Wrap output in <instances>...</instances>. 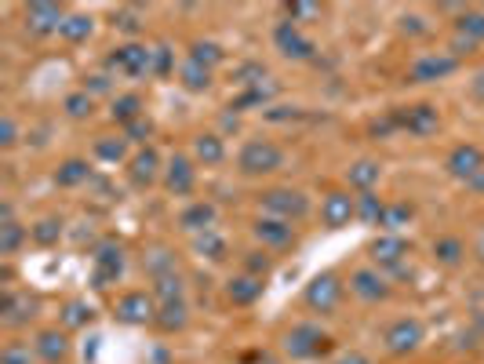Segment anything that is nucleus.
Here are the masks:
<instances>
[{
	"label": "nucleus",
	"instance_id": "nucleus-1",
	"mask_svg": "<svg viewBox=\"0 0 484 364\" xmlns=\"http://www.w3.org/2000/svg\"><path fill=\"white\" fill-rule=\"evenodd\" d=\"M332 346H335V339H332L321 324H314V320L292 324V328L285 331V339H281V349H285L292 360H317V357L332 353Z\"/></svg>",
	"mask_w": 484,
	"mask_h": 364
},
{
	"label": "nucleus",
	"instance_id": "nucleus-2",
	"mask_svg": "<svg viewBox=\"0 0 484 364\" xmlns=\"http://www.w3.org/2000/svg\"><path fill=\"white\" fill-rule=\"evenodd\" d=\"M237 168H240V175H252V179L256 175H274V172L285 168V150L270 139H248L237 153Z\"/></svg>",
	"mask_w": 484,
	"mask_h": 364
},
{
	"label": "nucleus",
	"instance_id": "nucleus-3",
	"mask_svg": "<svg viewBox=\"0 0 484 364\" xmlns=\"http://www.w3.org/2000/svg\"><path fill=\"white\" fill-rule=\"evenodd\" d=\"M106 70L110 74H121L128 81H142V77H153V48L131 41V44H121L106 55Z\"/></svg>",
	"mask_w": 484,
	"mask_h": 364
},
{
	"label": "nucleus",
	"instance_id": "nucleus-4",
	"mask_svg": "<svg viewBox=\"0 0 484 364\" xmlns=\"http://www.w3.org/2000/svg\"><path fill=\"white\" fill-rule=\"evenodd\" d=\"M263 204V215H274V219H285V222H303L310 215V197L303 190H292V186H274L259 197Z\"/></svg>",
	"mask_w": 484,
	"mask_h": 364
},
{
	"label": "nucleus",
	"instance_id": "nucleus-5",
	"mask_svg": "<svg viewBox=\"0 0 484 364\" xmlns=\"http://www.w3.org/2000/svg\"><path fill=\"white\" fill-rule=\"evenodd\" d=\"M343 295H346V284H343V277H339L335 270H324V273H317V277L306 284V291H303V302H306L314 313L328 317V313H335V310H339Z\"/></svg>",
	"mask_w": 484,
	"mask_h": 364
},
{
	"label": "nucleus",
	"instance_id": "nucleus-6",
	"mask_svg": "<svg viewBox=\"0 0 484 364\" xmlns=\"http://www.w3.org/2000/svg\"><path fill=\"white\" fill-rule=\"evenodd\" d=\"M124 244L121 241H99L95 248H92V266H95V273H92V284L95 288H110V284H117L121 277H124Z\"/></svg>",
	"mask_w": 484,
	"mask_h": 364
},
{
	"label": "nucleus",
	"instance_id": "nucleus-7",
	"mask_svg": "<svg viewBox=\"0 0 484 364\" xmlns=\"http://www.w3.org/2000/svg\"><path fill=\"white\" fill-rule=\"evenodd\" d=\"M422 339H426V328H422L419 317H397L382 331V349L390 357H408V353H415L422 346Z\"/></svg>",
	"mask_w": 484,
	"mask_h": 364
},
{
	"label": "nucleus",
	"instance_id": "nucleus-8",
	"mask_svg": "<svg viewBox=\"0 0 484 364\" xmlns=\"http://www.w3.org/2000/svg\"><path fill=\"white\" fill-rule=\"evenodd\" d=\"M157 299H153V291H124L117 302H113V317L121 320V324H131V328H139V324H153L157 320Z\"/></svg>",
	"mask_w": 484,
	"mask_h": 364
},
{
	"label": "nucleus",
	"instance_id": "nucleus-9",
	"mask_svg": "<svg viewBox=\"0 0 484 364\" xmlns=\"http://www.w3.org/2000/svg\"><path fill=\"white\" fill-rule=\"evenodd\" d=\"M350 291L361 299V302H386L393 295V280L379 270V266H361L350 273Z\"/></svg>",
	"mask_w": 484,
	"mask_h": 364
},
{
	"label": "nucleus",
	"instance_id": "nucleus-10",
	"mask_svg": "<svg viewBox=\"0 0 484 364\" xmlns=\"http://www.w3.org/2000/svg\"><path fill=\"white\" fill-rule=\"evenodd\" d=\"M274 44H277V52L285 55V59H295V63H310L314 55H317V44L295 26V23H277L274 26Z\"/></svg>",
	"mask_w": 484,
	"mask_h": 364
},
{
	"label": "nucleus",
	"instance_id": "nucleus-11",
	"mask_svg": "<svg viewBox=\"0 0 484 364\" xmlns=\"http://www.w3.org/2000/svg\"><path fill=\"white\" fill-rule=\"evenodd\" d=\"M252 237L263 244V251H288L295 248V226L274 215H263L252 222Z\"/></svg>",
	"mask_w": 484,
	"mask_h": 364
},
{
	"label": "nucleus",
	"instance_id": "nucleus-12",
	"mask_svg": "<svg viewBox=\"0 0 484 364\" xmlns=\"http://www.w3.org/2000/svg\"><path fill=\"white\" fill-rule=\"evenodd\" d=\"M34 317H37V299H34L30 291L8 288L5 299H0V324H5L8 331H19V328H26Z\"/></svg>",
	"mask_w": 484,
	"mask_h": 364
},
{
	"label": "nucleus",
	"instance_id": "nucleus-13",
	"mask_svg": "<svg viewBox=\"0 0 484 364\" xmlns=\"http://www.w3.org/2000/svg\"><path fill=\"white\" fill-rule=\"evenodd\" d=\"M455 70H459V59L448 55V52H437V55H422V59H415L411 70H408V81H411V84H437V81L451 77Z\"/></svg>",
	"mask_w": 484,
	"mask_h": 364
},
{
	"label": "nucleus",
	"instance_id": "nucleus-14",
	"mask_svg": "<svg viewBox=\"0 0 484 364\" xmlns=\"http://www.w3.org/2000/svg\"><path fill=\"white\" fill-rule=\"evenodd\" d=\"M393 117H397V128H404V132L415 135V139H426V135H433V132L440 128V113H437L433 103H419V106H408V110H393Z\"/></svg>",
	"mask_w": 484,
	"mask_h": 364
},
{
	"label": "nucleus",
	"instance_id": "nucleus-15",
	"mask_svg": "<svg viewBox=\"0 0 484 364\" xmlns=\"http://www.w3.org/2000/svg\"><path fill=\"white\" fill-rule=\"evenodd\" d=\"M350 219H357V197H350V190H328L321 201V222L328 230H343Z\"/></svg>",
	"mask_w": 484,
	"mask_h": 364
},
{
	"label": "nucleus",
	"instance_id": "nucleus-16",
	"mask_svg": "<svg viewBox=\"0 0 484 364\" xmlns=\"http://www.w3.org/2000/svg\"><path fill=\"white\" fill-rule=\"evenodd\" d=\"M372 262L382 270V273H393L397 266H404V259H408V241L401 237V233H379L375 241H372Z\"/></svg>",
	"mask_w": 484,
	"mask_h": 364
},
{
	"label": "nucleus",
	"instance_id": "nucleus-17",
	"mask_svg": "<svg viewBox=\"0 0 484 364\" xmlns=\"http://www.w3.org/2000/svg\"><path fill=\"white\" fill-rule=\"evenodd\" d=\"M63 23H66V8L63 5H30L26 8V30L34 34V37H52V34H59L63 30Z\"/></svg>",
	"mask_w": 484,
	"mask_h": 364
},
{
	"label": "nucleus",
	"instance_id": "nucleus-18",
	"mask_svg": "<svg viewBox=\"0 0 484 364\" xmlns=\"http://www.w3.org/2000/svg\"><path fill=\"white\" fill-rule=\"evenodd\" d=\"M193 186H197V168H193V161H189L186 153H175V157L168 161V168H164V190L175 193V197H189Z\"/></svg>",
	"mask_w": 484,
	"mask_h": 364
},
{
	"label": "nucleus",
	"instance_id": "nucleus-19",
	"mask_svg": "<svg viewBox=\"0 0 484 364\" xmlns=\"http://www.w3.org/2000/svg\"><path fill=\"white\" fill-rule=\"evenodd\" d=\"M444 168H448V175H455V179L469 182L477 172H484V150H480V146H473V143H462V146H455V150L448 153Z\"/></svg>",
	"mask_w": 484,
	"mask_h": 364
},
{
	"label": "nucleus",
	"instance_id": "nucleus-20",
	"mask_svg": "<svg viewBox=\"0 0 484 364\" xmlns=\"http://www.w3.org/2000/svg\"><path fill=\"white\" fill-rule=\"evenodd\" d=\"M215 219H218V208L211 201H193V204H186L179 212V230L189 233V237H197V233L215 230Z\"/></svg>",
	"mask_w": 484,
	"mask_h": 364
},
{
	"label": "nucleus",
	"instance_id": "nucleus-21",
	"mask_svg": "<svg viewBox=\"0 0 484 364\" xmlns=\"http://www.w3.org/2000/svg\"><path fill=\"white\" fill-rule=\"evenodd\" d=\"M157 175H160V157H157L153 146H142L139 153H131V161H128V179H131V186L146 190V186L157 182Z\"/></svg>",
	"mask_w": 484,
	"mask_h": 364
},
{
	"label": "nucleus",
	"instance_id": "nucleus-22",
	"mask_svg": "<svg viewBox=\"0 0 484 364\" xmlns=\"http://www.w3.org/2000/svg\"><path fill=\"white\" fill-rule=\"evenodd\" d=\"M34 349L44 364H63L70 357V335L59 331V328H44L34 335Z\"/></svg>",
	"mask_w": 484,
	"mask_h": 364
},
{
	"label": "nucleus",
	"instance_id": "nucleus-23",
	"mask_svg": "<svg viewBox=\"0 0 484 364\" xmlns=\"http://www.w3.org/2000/svg\"><path fill=\"white\" fill-rule=\"evenodd\" d=\"M277 92H281V84L270 77V81H263V84H256V88H245L233 103H229V110L233 113H245V110H270V103L277 99Z\"/></svg>",
	"mask_w": 484,
	"mask_h": 364
},
{
	"label": "nucleus",
	"instance_id": "nucleus-24",
	"mask_svg": "<svg viewBox=\"0 0 484 364\" xmlns=\"http://www.w3.org/2000/svg\"><path fill=\"white\" fill-rule=\"evenodd\" d=\"M263 291H266L263 277H252V273H237V277L226 280V299H229L233 306H252Z\"/></svg>",
	"mask_w": 484,
	"mask_h": 364
},
{
	"label": "nucleus",
	"instance_id": "nucleus-25",
	"mask_svg": "<svg viewBox=\"0 0 484 364\" xmlns=\"http://www.w3.org/2000/svg\"><path fill=\"white\" fill-rule=\"evenodd\" d=\"M142 270H146V277H150V280L171 277V273H179V255H175L171 248L157 244V248H150V251L142 255Z\"/></svg>",
	"mask_w": 484,
	"mask_h": 364
},
{
	"label": "nucleus",
	"instance_id": "nucleus-26",
	"mask_svg": "<svg viewBox=\"0 0 484 364\" xmlns=\"http://www.w3.org/2000/svg\"><path fill=\"white\" fill-rule=\"evenodd\" d=\"M193 161L204 164V168L222 164V161H226V143H222V135H215V132L197 135V139H193Z\"/></svg>",
	"mask_w": 484,
	"mask_h": 364
},
{
	"label": "nucleus",
	"instance_id": "nucleus-27",
	"mask_svg": "<svg viewBox=\"0 0 484 364\" xmlns=\"http://www.w3.org/2000/svg\"><path fill=\"white\" fill-rule=\"evenodd\" d=\"M211 77H215V70H208V66H200V63H193V59H182V63H179V84H182L186 92H193V95L208 92V88H211Z\"/></svg>",
	"mask_w": 484,
	"mask_h": 364
},
{
	"label": "nucleus",
	"instance_id": "nucleus-28",
	"mask_svg": "<svg viewBox=\"0 0 484 364\" xmlns=\"http://www.w3.org/2000/svg\"><path fill=\"white\" fill-rule=\"evenodd\" d=\"M153 324H157L160 331H168V335L182 331V328L189 324V306H186V299H179V302H160Z\"/></svg>",
	"mask_w": 484,
	"mask_h": 364
},
{
	"label": "nucleus",
	"instance_id": "nucleus-29",
	"mask_svg": "<svg viewBox=\"0 0 484 364\" xmlns=\"http://www.w3.org/2000/svg\"><path fill=\"white\" fill-rule=\"evenodd\" d=\"M379 179H382V164H379V161H357V164L346 168V182H350L357 193L375 190Z\"/></svg>",
	"mask_w": 484,
	"mask_h": 364
},
{
	"label": "nucleus",
	"instance_id": "nucleus-30",
	"mask_svg": "<svg viewBox=\"0 0 484 364\" xmlns=\"http://www.w3.org/2000/svg\"><path fill=\"white\" fill-rule=\"evenodd\" d=\"M110 117L117 121V124H131V121H139V117H146V103H142V95H135V92H128V95H117L113 103H110Z\"/></svg>",
	"mask_w": 484,
	"mask_h": 364
},
{
	"label": "nucleus",
	"instance_id": "nucleus-31",
	"mask_svg": "<svg viewBox=\"0 0 484 364\" xmlns=\"http://www.w3.org/2000/svg\"><path fill=\"white\" fill-rule=\"evenodd\" d=\"M433 259H437L440 266L455 270V266H462V259H466V244H462L459 237L444 233V237H437V241H433Z\"/></svg>",
	"mask_w": 484,
	"mask_h": 364
},
{
	"label": "nucleus",
	"instance_id": "nucleus-32",
	"mask_svg": "<svg viewBox=\"0 0 484 364\" xmlns=\"http://www.w3.org/2000/svg\"><path fill=\"white\" fill-rule=\"evenodd\" d=\"M92 30H95V19H92V15H84V12H73V15H66V23H63L59 37H63L66 44H84V41L92 37Z\"/></svg>",
	"mask_w": 484,
	"mask_h": 364
},
{
	"label": "nucleus",
	"instance_id": "nucleus-33",
	"mask_svg": "<svg viewBox=\"0 0 484 364\" xmlns=\"http://www.w3.org/2000/svg\"><path fill=\"white\" fill-rule=\"evenodd\" d=\"M193 251H197L200 259H211V262H222V259L229 255V244H226V237H222V233L208 230V233H197V237H193Z\"/></svg>",
	"mask_w": 484,
	"mask_h": 364
},
{
	"label": "nucleus",
	"instance_id": "nucleus-34",
	"mask_svg": "<svg viewBox=\"0 0 484 364\" xmlns=\"http://www.w3.org/2000/svg\"><path fill=\"white\" fill-rule=\"evenodd\" d=\"M88 179H92V168H88V161H81V157L63 161L59 172H55V182H59L63 190H73V186H81V182H88Z\"/></svg>",
	"mask_w": 484,
	"mask_h": 364
},
{
	"label": "nucleus",
	"instance_id": "nucleus-35",
	"mask_svg": "<svg viewBox=\"0 0 484 364\" xmlns=\"http://www.w3.org/2000/svg\"><path fill=\"white\" fill-rule=\"evenodd\" d=\"M382 215H386V201H382L375 190L357 193V222H364V226H379Z\"/></svg>",
	"mask_w": 484,
	"mask_h": 364
},
{
	"label": "nucleus",
	"instance_id": "nucleus-36",
	"mask_svg": "<svg viewBox=\"0 0 484 364\" xmlns=\"http://www.w3.org/2000/svg\"><path fill=\"white\" fill-rule=\"evenodd\" d=\"M92 317H95V306H92L88 299H70V302L63 306V331L84 328V324H92Z\"/></svg>",
	"mask_w": 484,
	"mask_h": 364
},
{
	"label": "nucleus",
	"instance_id": "nucleus-37",
	"mask_svg": "<svg viewBox=\"0 0 484 364\" xmlns=\"http://www.w3.org/2000/svg\"><path fill=\"white\" fill-rule=\"evenodd\" d=\"M23 241H30V230L26 226H19L15 219L12 222H0V255H5V259H12L23 248Z\"/></svg>",
	"mask_w": 484,
	"mask_h": 364
},
{
	"label": "nucleus",
	"instance_id": "nucleus-38",
	"mask_svg": "<svg viewBox=\"0 0 484 364\" xmlns=\"http://www.w3.org/2000/svg\"><path fill=\"white\" fill-rule=\"evenodd\" d=\"M186 59H193V63H200V66L215 70V66H222V63H226V52H222V44H215V41H193Z\"/></svg>",
	"mask_w": 484,
	"mask_h": 364
},
{
	"label": "nucleus",
	"instance_id": "nucleus-39",
	"mask_svg": "<svg viewBox=\"0 0 484 364\" xmlns=\"http://www.w3.org/2000/svg\"><path fill=\"white\" fill-rule=\"evenodd\" d=\"M411 215H415V208L408 204V201H397V204H386V215H382V222H379V230L382 233H401L408 222H411Z\"/></svg>",
	"mask_w": 484,
	"mask_h": 364
},
{
	"label": "nucleus",
	"instance_id": "nucleus-40",
	"mask_svg": "<svg viewBox=\"0 0 484 364\" xmlns=\"http://www.w3.org/2000/svg\"><path fill=\"white\" fill-rule=\"evenodd\" d=\"M455 37L469 44H484V12H462L455 23Z\"/></svg>",
	"mask_w": 484,
	"mask_h": 364
},
{
	"label": "nucleus",
	"instance_id": "nucleus-41",
	"mask_svg": "<svg viewBox=\"0 0 484 364\" xmlns=\"http://www.w3.org/2000/svg\"><path fill=\"white\" fill-rule=\"evenodd\" d=\"M150 291H153L157 302H179V299H186V280H182V273H171V277L153 280Z\"/></svg>",
	"mask_w": 484,
	"mask_h": 364
},
{
	"label": "nucleus",
	"instance_id": "nucleus-42",
	"mask_svg": "<svg viewBox=\"0 0 484 364\" xmlns=\"http://www.w3.org/2000/svg\"><path fill=\"white\" fill-rule=\"evenodd\" d=\"M59 237H63V219H41L37 226H30V241L41 248L59 244Z\"/></svg>",
	"mask_w": 484,
	"mask_h": 364
},
{
	"label": "nucleus",
	"instance_id": "nucleus-43",
	"mask_svg": "<svg viewBox=\"0 0 484 364\" xmlns=\"http://www.w3.org/2000/svg\"><path fill=\"white\" fill-rule=\"evenodd\" d=\"M37 360V349L23 339H12L5 342V349H0V364H34Z\"/></svg>",
	"mask_w": 484,
	"mask_h": 364
},
{
	"label": "nucleus",
	"instance_id": "nucleus-44",
	"mask_svg": "<svg viewBox=\"0 0 484 364\" xmlns=\"http://www.w3.org/2000/svg\"><path fill=\"white\" fill-rule=\"evenodd\" d=\"M63 110H66V117H73V121H84V117H92V110H95V99L81 88V92H70L66 99H63Z\"/></svg>",
	"mask_w": 484,
	"mask_h": 364
},
{
	"label": "nucleus",
	"instance_id": "nucleus-45",
	"mask_svg": "<svg viewBox=\"0 0 484 364\" xmlns=\"http://www.w3.org/2000/svg\"><path fill=\"white\" fill-rule=\"evenodd\" d=\"M95 157L99 161H110V164L124 161L128 157V139H99L95 143Z\"/></svg>",
	"mask_w": 484,
	"mask_h": 364
},
{
	"label": "nucleus",
	"instance_id": "nucleus-46",
	"mask_svg": "<svg viewBox=\"0 0 484 364\" xmlns=\"http://www.w3.org/2000/svg\"><path fill=\"white\" fill-rule=\"evenodd\" d=\"M233 81L245 84V88H256V84H263V81H270V77H266V66H263V63H245V66L233 70Z\"/></svg>",
	"mask_w": 484,
	"mask_h": 364
},
{
	"label": "nucleus",
	"instance_id": "nucleus-47",
	"mask_svg": "<svg viewBox=\"0 0 484 364\" xmlns=\"http://www.w3.org/2000/svg\"><path fill=\"white\" fill-rule=\"evenodd\" d=\"M175 74V52L160 41L153 44V77H171Z\"/></svg>",
	"mask_w": 484,
	"mask_h": 364
},
{
	"label": "nucleus",
	"instance_id": "nucleus-48",
	"mask_svg": "<svg viewBox=\"0 0 484 364\" xmlns=\"http://www.w3.org/2000/svg\"><path fill=\"white\" fill-rule=\"evenodd\" d=\"M285 19L288 23H310V19H321V5H306V0H295V5H285Z\"/></svg>",
	"mask_w": 484,
	"mask_h": 364
},
{
	"label": "nucleus",
	"instance_id": "nucleus-49",
	"mask_svg": "<svg viewBox=\"0 0 484 364\" xmlns=\"http://www.w3.org/2000/svg\"><path fill=\"white\" fill-rule=\"evenodd\" d=\"M270 270H274V259L266 255V251H245V273H252V277H270Z\"/></svg>",
	"mask_w": 484,
	"mask_h": 364
},
{
	"label": "nucleus",
	"instance_id": "nucleus-50",
	"mask_svg": "<svg viewBox=\"0 0 484 364\" xmlns=\"http://www.w3.org/2000/svg\"><path fill=\"white\" fill-rule=\"evenodd\" d=\"M113 26L124 30L128 37H135V34L142 30V15H139V8H121V12H113Z\"/></svg>",
	"mask_w": 484,
	"mask_h": 364
},
{
	"label": "nucleus",
	"instance_id": "nucleus-51",
	"mask_svg": "<svg viewBox=\"0 0 484 364\" xmlns=\"http://www.w3.org/2000/svg\"><path fill=\"white\" fill-rule=\"evenodd\" d=\"M84 92L95 99V95H110L113 92V77L110 74H92V77H84Z\"/></svg>",
	"mask_w": 484,
	"mask_h": 364
},
{
	"label": "nucleus",
	"instance_id": "nucleus-52",
	"mask_svg": "<svg viewBox=\"0 0 484 364\" xmlns=\"http://www.w3.org/2000/svg\"><path fill=\"white\" fill-rule=\"evenodd\" d=\"M263 117H266L270 124H288V121H299L303 110H299V106H270V110H263Z\"/></svg>",
	"mask_w": 484,
	"mask_h": 364
},
{
	"label": "nucleus",
	"instance_id": "nucleus-53",
	"mask_svg": "<svg viewBox=\"0 0 484 364\" xmlns=\"http://www.w3.org/2000/svg\"><path fill=\"white\" fill-rule=\"evenodd\" d=\"M153 135V121L150 117H139V121H131L128 128H124V139L128 143H146Z\"/></svg>",
	"mask_w": 484,
	"mask_h": 364
},
{
	"label": "nucleus",
	"instance_id": "nucleus-54",
	"mask_svg": "<svg viewBox=\"0 0 484 364\" xmlns=\"http://www.w3.org/2000/svg\"><path fill=\"white\" fill-rule=\"evenodd\" d=\"M15 143H19V124L12 113H5L0 117V146H15Z\"/></svg>",
	"mask_w": 484,
	"mask_h": 364
},
{
	"label": "nucleus",
	"instance_id": "nucleus-55",
	"mask_svg": "<svg viewBox=\"0 0 484 364\" xmlns=\"http://www.w3.org/2000/svg\"><path fill=\"white\" fill-rule=\"evenodd\" d=\"M469 320L484 331V284H480V288H473V295H469Z\"/></svg>",
	"mask_w": 484,
	"mask_h": 364
},
{
	"label": "nucleus",
	"instance_id": "nucleus-56",
	"mask_svg": "<svg viewBox=\"0 0 484 364\" xmlns=\"http://www.w3.org/2000/svg\"><path fill=\"white\" fill-rule=\"evenodd\" d=\"M335 364H375L368 353H361V349H350V353H343Z\"/></svg>",
	"mask_w": 484,
	"mask_h": 364
},
{
	"label": "nucleus",
	"instance_id": "nucleus-57",
	"mask_svg": "<svg viewBox=\"0 0 484 364\" xmlns=\"http://www.w3.org/2000/svg\"><path fill=\"white\" fill-rule=\"evenodd\" d=\"M469 92H473V99H480V103H484V66L469 77Z\"/></svg>",
	"mask_w": 484,
	"mask_h": 364
},
{
	"label": "nucleus",
	"instance_id": "nucleus-58",
	"mask_svg": "<svg viewBox=\"0 0 484 364\" xmlns=\"http://www.w3.org/2000/svg\"><path fill=\"white\" fill-rule=\"evenodd\" d=\"M218 124H222V132H237V128H240V113H233V110H226V113L218 117Z\"/></svg>",
	"mask_w": 484,
	"mask_h": 364
},
{
	"label": "nucleus",
	"instance_id": "nucleus-59",
	"mask_svg": "<svg viewBox=\"0 0 484 364\" xmlns=\"http://www.w3.org/2000/svg\"><path fill=\"white\" fill-rule=\"evenodd\" d=\"M404 30H408V34H426V26H422L419 15H404Z\"/></svg>",
	"mask_w": 484,
	"mask_h": 364
},
{
	"label": "nucleus",
	"instance_id": "nucleus-60",
	"mask_svg": "<svg viewBox=\"0 0 484 364\" xmlns=\"http://www.w3.org/2000/svg\"><path fill=\"white\" fill-rule=\"evenodd\" d=\"M466 186H469L473 193H484V172H477V175H473V179H469Z\"/></svg>",
	"mask_w": 484,
	"mask_h": 364
},
{
	"label": "nucleus",
	"instance_id": "nucleus-61",
	"mask_svg": "<svg viewBox=\"0 0 484 364\" xmlns=\"http://www.w3.org/2000/svg\"><path fill=\"white\" fill-rule=\"evenodd\" d=\"M473 251H477V259L484 262V226H480V233H477V244H473Z\"/></svg>",
	"mask_w": 484,
	"mask_h": 364
}]
</instances>
